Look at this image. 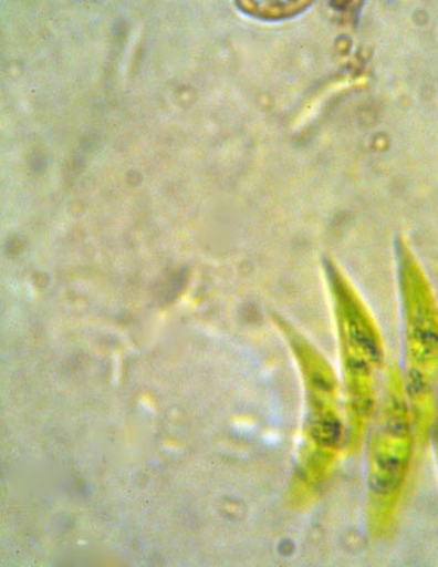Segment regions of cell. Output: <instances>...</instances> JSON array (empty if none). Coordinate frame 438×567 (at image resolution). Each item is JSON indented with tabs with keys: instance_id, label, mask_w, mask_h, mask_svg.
I'll list each match as a JSON object with an SVG mask.
<instances>
[{
	"instance_id": "2",
	"label": "cell",
	"mask_w": 438,
	"mask_h": 567,
	"mask_svg": "<svg viewBox=\"0 0 438 567\" xmlns=\"http://www.w3.org/2000/svg\"><path fill=\"white\" fill-rule=\"evenodd\" d=\"M414 437L401 381L393 373L366 451L364 523L371 537L392 530L411 471Z\"/></svg>"
},
{
	"instance_id": "3",
	"label": "cell",
	"mask_w": 438,
	"mask_h": 567,
	"mask_svg": "<svg viewBox=\"0 0 438 567\" xmlns=\"http://www.w3.org/2000/svg\"><path fill=\"white\" fill-rule=\"evenodd\" d=\"M342 363L350 405V447H356L375 408V385L383 346L366 307L346 286L335 288Z\"/></svg>"
},
{
	"instance_id": "1",
	"label": "cell",
	"mask_w": 438,
	"mask_h": 567,
	"mask_svg": "<svg viewBox=\"0 0 438 567\" xmlns=\"http://www.w3.org/2000/svg\"><path fill=\"white\" fill-rule=\"evenodd\" d=\"M306 386V415L289 489L290 504L312 506L325 489L346 442L335 374L323 357L301 337L292 339Z\"/></svg>"
},
{
	"instance_id": "5",
	"label": "cell",
	"mask_w": 438,
	"mask_h": 567,
	"mask_svg": "<svg viewBox=\"0 0 438 567\" xmlns=\"http://www.w3.org/2000/svg\"><path fill=\"white\" fill-rule=\"evenodd\" d=\"M247 7L251 9H257V12H261L260 16L271 18V17H282L290 16L291 12H298L300 8H302V2H260L257 4L255 2H249Z\"/></svg>"
},
{
	"instance_id": "4",
	"label": "cell",
	"mask_w": 438,
	"mask_h": 567,
	"mask_svg": "<svg viewBox=\"0 0 438 567\" xmlns=\"http://www.w3.org/2000/svg\"><path fill=\"white\" fill-rule=\"evenodd\" d=\"M407 390L418 436L430 427L434 386L438 375V311L430 292L420 284L404 291Z\"/></svg>"
},
{
	"instance_id": "6",
	"label": "cell",
	"mask_w": 438,
	"mask_h": 567,
	"mask_svg": "<svg viewBox=\"0 0 438 567\" xmlns=\"http://www.w3.org/2000/svg\"><path fill=\"white\" fill-rule=\"evenodd\" d=\"M434 452H435L436 465H437V470H438V412H437L436 420L434 423Z\"/></svg>"
}]
</instances>
